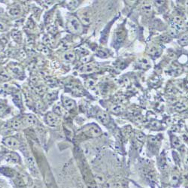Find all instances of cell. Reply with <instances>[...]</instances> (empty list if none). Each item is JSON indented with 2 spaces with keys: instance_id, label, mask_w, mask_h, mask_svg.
Listing matches in <instances>:
<instances>
[{
  "instance_id": "6da1fadb",
  "label": "cell",
  "mask_w": 188,
  "mask_h": 188,
  "mask_svg": "<svg viewBox=\"0 0 188 188\" xmlns=\"http://www.w3.org/2000/svg\"><path fill=\"white\" fill-rule=\"evenodd\" d=\"M67 29L71 32H79L82 31V26L75 17H71L67 23Z\"/></svg>"
},
{
  "instance_id": "7a4b0ae2",
  "label": "cell",
  "mask_w": 188,
  "mask_h": 188,
  "mask_svg": "<svg viewBox=\"0 0 188 188\" xmlns=\"http://www.w3.org/2000/svg\"><path fill=\"white\" fill-rule=\"evenodd\" d=\"M2 143L4 144V145L5 147H8L10 149H17L20 146V143L18 141V140L14 137H7L5 138L4 139L2 140Z\"/></svg>"
},
{
  "instance_id": "3957f363",
  "label": "cell",
  "mask_w": 188,
  "mask_h": 188,
  "mask_svg": "<svg viewBox=\"0 0 188 188\" xmlns=\"http://www.w3.org/2000/svg\"><path fill=\"white\" fill-rule=\"evenodd\" d=\"M46 122L50 126H57L58 125V116L52 112H49L46 115Z\"/></svg>"
},
{
  "instance_id": "277c9868",
  "label": "cell",
  "mask_w": 188,
  "mask_h": 188,
  "mask_svg": "<svg viewBox=\"0 0 188 188\" xmlns=\"http://www.w3.org/2000/svg\"><path fill=\"white\" fill-rule=\"evenodd\" d=\"M62 104H63L66 109L69 111L72 109L75 106V102H74L72 99H69V97H63L62 98Z\"/></svg>"
},
{
  "instance_id": "5b68a950",
  "label": "cell",
  "mask_w": 188,
  "mask_h": 188,
  "mask_svg": "<svg viewBox=\"0 0 188 188\" xmlns=\"http://www.w3.org/2000/svg\"><path fill=\"white\" fill-rule=\"evenodd\" d=\"M5 160H6L7 162H9V163H17V162H18V160H19V156H17L16 154H12V153H11V154H9L6 156Z\"/></svg>"
},
{
  "instance_id": "8992f818",
  "label": "cell",
  "mask_w": 188,
  "mask_h": 188,
  "mask_svg": "<svg viewBox=\"0 0 188 188\" xmlns=\"http://www.w3.org/2000/svg\"><path fill=\"white\" fill-rule=\"evenodd\" d=\"M27 123L31 126H35L37 123V118L32 115H29L27 117Z\"/></svg>"
},
{
  "instance_id": "52a82bcc",
  "label": "cell",
  "mask_w": 188,
  "mask_h": 188,
  "mask_svg": "<svg viewBox=\"0 0 188 188\" xmlns=\"http://www.w3.org/2000/svg\"><path fill=\"white\" fill-rule=\"evenodd\" d=\"M94 67H93L92 66L90 65H87L84 66V67H82L79 70V72H81L82 73H90V72H94Z\"/></svg>"
},
{
  "instance_id": "ba28073f",
  "label": "cell",
  "mask_w": 188,
  "mask_h": 188,
  "mask_svg": "<svg viewBox=\"0 0 188 188\" xmlns=\"http://www.w3.org/2000/svg\"><path fill=\"white\" fill-rule=\"evenodd\" d=\"M8 13L10 15L16 17L21 13V9H20V8H18V7H12V8L9 9Z\"/></svg>"
},
{
  "instance_id": "9c48e42d",
  "label": "cell",
  "mask_w": 188,
  "mask_h": 188,
  "mask_svg": "<svg viewBox=\"0 0 188 188\" xmlns=\"http://www.w3.org/2000/svg\"><path fill=\"white\" fill-rule=\"evenodd\" d=\"M11 125H12V127H13L14 129H20L23 126V123H22L20 120L14 119L11 122Z\"/></svg>"
},
{
  "instance_id": "30bf717a",
  "label": "cell",
  "mask_w": 188,
  "mask_h": 188,
  "mask_svg": "<svg viewBox=\"0 0 188 188\" xmlns=\"http://www.w3.org/2000/svg\"><path fill=\"white\" fill-rule=\"evenodd\" d=\"M141 10L145 14H150L152 11V6L150 3H145L142 6H141Z\"/></svg>"
},
{
  "instance_id": "8fae6325",
  "label": "cell",
  "mask_w": 188,
  "mask_h": 188,
  "mask_svg": "<svg viewBox=\"0 0 188 188\" xmlns=\"http://www.w3.org/2000/svg\"><path fill=\"white\" fill-rule=\"evenodd\" d=\"M64 59H65V60L66 62H72L74 60H75V55H74V53L72 52L66 53L65 54V56H64Z\"/></svg>"
},
{
  "instance_id": "7c38bea8",
  "label": "cell",
  "mask_w": 188,
  "mask_h": 188,
  "mask_svg": "<svg viewBox=\"0 0 188 188\" xmlns=\"http://www.w3.org/2000/svg\"><path fill=\"white\" fill-rule=\"evenodd\" d=\"M110 27H111V26L108 25L106 27V28L104 29V30L102 31V39H101V41H102V42H106V40H107V36H108V30H109Z\"/></svg>"
},
{
  "instance_id": "4fadbf2b",
  "label": "cell",
  "mask_w": 188,
  "mask_h": 188,
  "mask_svg": "<svg viewBox=\"0 0 188 188\" xmlns=\"http://www.w3.org/2000/svg\"><path fill=\"white\" fill-rule=\"evenodd\" d=\"M81 20H82V21L84 24H89L90 23V17L87 13H84L82 17H81Z\"/></svg>"
},
{
  "instance_id": "5bb4252c",
  "label": "cell",
  "mask_w": 188,
  "mask_h": 188,
  "mask_svg": "<svg viewBox=\"0 0 188 188\" xmlns=\"http://www.w3.org/2000/svg\"><path fill=\"white\" fill-rule=\"evenodd\" d=\"M98 119L102 123H106L107 121H108V117L106 113H102V114H100V115H98Z\"/></svg>"
},
{
  "instance_id": "9a60e30c",
  "label": "cell",
  "mask_w": 188,
  "mask_h": 188,
  "mask_svg": "<svg viewBox=\"0 0 188 188\" xmlns=\"http://www.w3.org/2000/svg\"><path fill=\"white\" fill-rule=\"evenodd\" d=\"M53 111L56 115H62V108L60 106H57L53 108Z\"/></svg>"
},
{
  "instance_id": "2e32d148",
  "label": "cell",
  "mask_w": 188,
  "mask_h": 188,
  "mask_svg": "<svg viewBox=\"0 0 188 188\" xmlns=\"http://www.w3.org/2000/svg\"><path fill=\"white\" fill-rule=\"evenodd\" d=\"M179 43H180V45H187V36H186V35L180 38Z\"/></svg>"
},
{
  "instance_id": "e0dca14e",
  "label": "cell",
  "mask_w": 188,
  "mask_h": 188,
  "mask_svg": "<svg viewBox=\"0 0 188 188\" xmlns=\"http://www.w3.org/2000/svg\"><path fill=\"white\" fill-rule=\"evenodd\" d=\"M187 108V106L183 104V103H179V104H177V106H176V108L178 111H183Z\"/></svg>"
},
{
  "instance_id": "ac0fdd59",
  "label": "cell",
  "mask_w": 188,
  "mask_h": 188,
  "mask_svg": "<svg viewBox=\"0 0 188 188\" xmlns=\"http://www.w3.org/2000/svg\"><path fill=\"white\" fill-rule=\"evenodd\" d=\"M97 54H98V56L100 57H107V53L105 52V51H102V50L99 51L98 53H97Z\"/></svg>"
},
{
  "instance_id": "d6986e66",
  "label": "cell",
  "mask_w": 188,
  "mask_h": 188,
  "mask_svg": "<svg viewBox=\"0 0 188 188\" xmlns=\"http://www.w3.org/2000/svg\"><path fill=\"white\" fill-rule=\"evenodd\" d=\"M5 111H6V109H5V107L3 106L2 104H0V117L4 115L5 113Z\"/></svg>"
},
{
  "instance_id": "ffe728a7",
  "label": "cell",
  "mask_w": 188,
  "mask_h": 188,
  "mask_svg": "<svg viewBox=\"0 0 188 188\" xmlns=\"http://www.w3.org/2000/svg\"><path fill=\"white\" fill-rule=\"evenodd\" d=\"M139 63L141 64V65H142V66H146L147 65H148L149 62H148V60H147V59L143 58L142 60H141V61L139 62Z\"/></svg>"
},
{
  "instance_id": "44dd1931",
  "label": "cell",
  "mask_w": 188,
  "mask_h": 188,
  "mask_svg": "<svg viewBox=\"0 0 188 188\" xmlns=\"http://www.w3.org/2000/svg\"><path fill=\"white\" fill-rule=\"evenodd\" d=\"M112 110H113V111L115 112V113H118V112L121 111V106H114L113 108H112Z\"/></svg>"
},
{
  "instance_id": "7402d4cb",
  "label": "cell",
  "mask_w": 188,
  "mask_h": 188,
  "mask_svg": "<svg viewBox=\"0 0 188 188\" xmlns=\"http://www.w3.org/2000/svg\"><path fill=\"white\" fill-rule=\"evenodd\" d=\"M68 5H69L70 7H73L72 8H75L74 7H76V5H78V2L77 1H70L68 2Z\"/></svg>"
},
{
  "instance_id": "603a6c76",
  "label": "cell",
  "mask_w": 188,
  "mask_h": 188,
  "mask_svg": "<svg viewBox=\"0 0 188 188\" xmlns=\"http://www.w3.org/2000/svg\"><path fill=\"white\" fill-rule=\"evenodd\" d=\"M178 181V177L177 176H173L172 177V179H171V182L172 184H176Z\"/></svg>"
},
{
  "instance_id": "cb8c5ba5",
  "label": "cell",
  "mask_w": 188,
  "mask_h": 188,
  "mask_svg": "<svg viewBox=\"0 0 188 188\" xmlns=\"http://www.w3.org/2000/svg\"><path fill=\"white\" fill-rule=\"evenodd\" d=\"M137 139L139 140V141H143V139H144V135L142 133H140V134H139V135L137 136Z\"/></svg>"
},
{
  "instance_id": "d4e9b609",
  "label": "cell",
  "mask_w": 188,
  "mask_h": 188,
  "mask_svg": "<svg viewBox=\"0 0 188 188\" xmlns=\"http://www.w3.org/2000/svg\"><path fill=\"white\" fill-rule=\"evenodd\" d=\"M155 3L156 5H163L164 1H156Z\"/></svg>"
},
{
  "instance_id": "484cf974",
  "label": "cell",
  "mask_w": 188,
  "mask_h": 188,
  "mask_svg": "<svg viewBox=\"0 0 188 188\" xmlns=\"http://www.w3.org/2000/svg\"><path fill=\"white\" fill-rule=\"evenodd\" d=\"M5 28V25L2 24V23H0V30H1V31L2 30H4Z\"/></svg>"
}]
</instances>
